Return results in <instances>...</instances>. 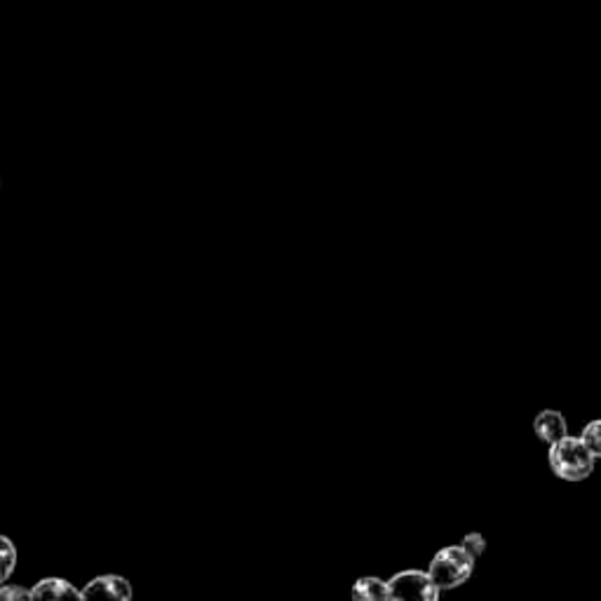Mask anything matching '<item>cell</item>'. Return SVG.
<instances>
[{
  "label": "cell",
  "mask_w": 601,
  "mask_h": 601,
  "mask_svg": "<svg viewBox=\"0 0 601 601\" xmlns=\"http://www.w3.org/2000/svg\"><path fill=\"white\" fill-rule=\"evenodd\" d=\"M594 456L582 445L580 437H564L557 445L547 447V466L564 482H582L594 472Z\"/></svg>",
  "instance_id": "obj_1"
},
{
  "label": "cell",
  "mask_w": 601,
  "mask_h": 601,
  "mask_svg": "<svg viewBox=\"0 0 601 601\" xmlns=\"http://www.w3.org/2000/svg\"><path fill=\"white\" fill-rule=\"evenodd\" d=\"M474 559L463 550L461 545H449L430 559L428 576L439 592H449L466 586L474 573Z\"/></svg>",
  "instance_id": "obj_2"
},
{
  "label": "cell",
  "mask_w": 601,
  "mask_h": 601,
  "mask_svg": "<svg viewBox=\"0 0 601 601\" xmlns=\"http://www.w3.org/2000/svg\"><path fill=\"white\" fill-rule=\"evenodd\" d=\"M385 601H439L441 592L430 580L428 571L406 569L387 578Z\"/></svg>",
  "instance_id": "obj_3"
},
{
  "label": "cell",
  "mask_w": 601,
  "mask_h": 601,
  "mask_svg": "<svg viewBox=\"0 0 601 601\" xmlns=\"http://www.w3.org/2000/svg\"><path fill=\"white\" fill-rule=\"evenodd\" d=\"M132 582L116 573L99 576L80 590V601H132Z\"/></svg>",
  "instance_id": "obj_4"
},
{
  "label": "cell",
  "mask_w": 601,
  "mask_h": 601,
  "mask_svg": "<svg viewBox=\"0 0 601 601\" xmlns=\"http://www.w3.org/2000/svg\"><path fill=\"white\" fill-rule=\"evenodd\" d=\"M534 433L547 447L557 445L559 439L569 437V423L559 409H543L534 418Z\"/></svg>",
  "instance_id": "obj_5"
},
{
  "label": "cell",
  "mask_w": 601,
  "mask_h": 601,
  "mask_svg": "<svg viewBox=\"0 0 601 601\" xmlns=\"http://www.w3.org/2000/svg\"><path fill=\"white\" fill-rule=\"evenodd\" d=\"M31 601H80V590L64 578H43L31 588Z\"/></svg>",
  "instance_id": "obj_6"
},
{
  "label": "cell",
  "mask_w": 601,
  "mask_h": 601,
  "mask_svg": "<svg viewBox=\"0 0 601 601\" xmlns=\"http://www.w3.org/2000/svg\"><path fill=\"white\" fill-rule=\"evenodd\" d=\"M387 594V582L379 576H364L358 578L356 586L350 590L352 601H385Z\"/></svg>",
  "instance_id": "obj_7"
},
{
  "label": "cell",
  "mask_w": 601,
  "mask_h": 601,
  "mask_svg": "<svg viewBox=\"0 0 601 601\" xmlns=\"http://www.w3.org/2000/svg\"><path fill=\"white\" fill-rule=\"evenodd\" d=\"M17 559H20V555H17L14 543L8 536H0V586H6L14 573Z\"/></svg>",
  "instance_id": "obj_8"
},
{
  "label": "cell",
  "mask_w": 601,
  "mask_h": 601,
  "mask_svg": "<svg viewBox=\"0 0 601 601\" xmlns=\"http://www.w3.org/2000/svg\"><path fill=\"white\" fill-rule=\"evenodd\" d=\"M582 445L594 456V461H601V418L586 423V428L578 435Z\"/></svg>",
  "instance_id": "obj_9"
},
{
  "label": "cell",
  "mask_w": 601,
  "mask_h": 601,
  "mask_svg": "<svg viewBox=\"0 0 601 601\" xmlns=\"http://www.w3.org/2000/svg\"><path fill=\"white\" fill-rule=\"evenodd\" d=\"M461 547L477 561V559H480L487 553V538L480 532H472V534L463 536Z\"/></svg>",
  "instance_id": "obj_10"
},
{
  "label": "cell",
  "mask_w": 601,
  "mask_h": 601,
  "mask_svg": "<svg viewBox=\"0 0 601 601\" xmlns=\"http://www.w3.org/2000/svg\"><path fill=\"white\" fill-rule=\"evenodd\" d=\"M0 601H31V590L24 586H0Z\"/></svg>",
  "instance_id": "obj_11"
},
{
  "label": "cell",
  "mask_w": 601,
  "mask_h": 601,
  "mask_svg": "<svg viewBox=\"0 0 601 601\" xmlns=\"http://www.w3.org/2000/svg\"><path fill=\"white\" fill-rule=\"evenodd\" d=\"M0 186H3V182H0Z\"/></svg>",
  "instance_id": "obj_12"
}]
</instances>
